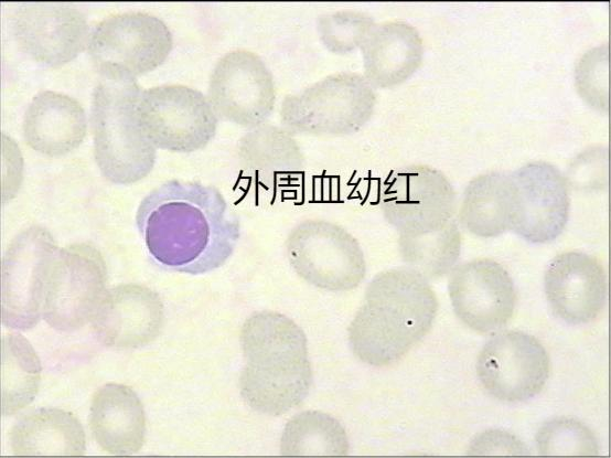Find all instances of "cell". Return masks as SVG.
<instances>
[{
    "mask_svg": "<svg viewBox=\"0 0 611 458\" xmlns=\"http://www.w3.org/2000/svg\"><path fill=\"white\" fill-rule=\"evenodd\" d=\"M136 224L161 267L202 275L222 267L240 237V222L221 191L197 181L169 180L140 202Z\"/></svg>",
    "mask_w": 611,
    "mask_h": 458,
    "instance_id": "obj_1",
    "label": "cell"
},
{
    "mask_svg": "<svg viewBox=\"0 0 611 458\" xmlns=\"http://www.w3.org/2000/svg\"><path fill=\"white\" fill-rule=\"evenodd\" d=\"M437 311V297L420 273L411 267L382 271L350 326L351 344L363 361L389 364L427 334Z\"/></svg>",
    "mask_w": 611,
    "mask_h": 458,
    "instance_id": "obj_2",
    "label": "cell"
},
{
    "mask_svg": "<svg viewBox=\"0 0 611 458\" xmlns=\"http://www.w3.org/2000/svg\"><path fill=\"white\" fill-rule=\"evenodd\" d=\"M141 92L136 79L106 78H99L93 92L94 157L101 175L115 184L143 179L156 162V147L139 121Z\"/></svg>",
    "mask_w": 611,
    "mask_h": 458,
    "instance_id": "obj_3",
    "label": "cell"
},
{
    "mask_svg": "<svg viewBox=\"0 0 611 458\" xmlns=\"http://www.w3.org/2000/svg\"><path fill=\"white\" fill-rule=\"evenodd\" d=\"M375 88L363 74L337 72L285 96L280 123L292 136H347L372 118Z\"/></svg>",
    "mask_w": 611,
    "mask_h": 458,
    "instance_id": "obj_4",
    "label": "cell"
},
{
    "mask_svg": "<svg viewBox=\"0 0 611 458\" xmlns=\"http://www.w3.org/2000/svg\"><path fill=\"white\" fill-rule=\"evenodd\" d=\"M172 46V33L161 19L146 12H124L92 29L87 51L99 78L136 79L161 65Z\"/></svg>",
    "mask_w": 611,
    "mask_h": 458,
    "instance_id": "obj_5",
    "label": "cell"
},
{
    "mask_svg": "<svg viewBox=\"0 0 611 458\" xmlns=\"http://www.w3.org/2000/svg\"><path fill=\"white\" fill-rule=\"evenodd\" d=\"M57 249L50 231L40 225H32L12 238L1 260L2 326L26 331L37 324Z\"/></svg>",
    "mask_w": 611,
    "mask_h": 458,
    "instance_id": "obj_6",
    "label": "cell"
},
{
    "mask_svg": "<svg viewBox=\"0 0 611 458\" xmlns=\"http://www.w3.org/2000/svg\"><path fill=\"white\" fill-rule=\"evenodd\" d=\"M107 268L101 253L87 243L58 248L46 283L42 319L72 332L90 322L105 291Z\"/></svg>",
    "mask_w": 611,
    "mask_h": 458,
    "instance_id": "obj_7",
    "label": "cell"
},
{
    "mask_svg": "<svg viewBox=\"0 0 611 458\" xmlns=\"http://www.w3.org/2000/svg\"><path fill=\"white\" fill-rule=\"evenodd\" d=\"M286 249L294 271L324 290H351L361 284L366 273L364 254L356 238L328 221L299 223L288 235Z\"/></svg>",
    "mask_w": 611,
    "mask_h": 458,
    "instance_id": "obj_8",
    "label": "cell"
},
{
    "mask_svg": "<svg viewBox=\"0 0 611 458\" xmlns=\"http://www.w3.org/2000/svg\"><path fill=\"white\" fill-rule=\"evenodd\" d=\"M138 116L150 142L172 152L204 148L215 136L218 124L207 96L180 84L142 89Z\"/></svg>",
    "mask_w": 611,
    "mask_h": 458,
    "instance_id": "obj_9",
    "label": "cell"
},
{
    "mask_svg": "<svg viewBox=\"0 0 611 458\" xmlns=\"http://www.w3.org/2000/svg\"><path fill=\"white\" fill-rule=\"evenodd\" d=\"M384 185L380 207L399 237L424 236L452 220L455 192L441 171L412 164L395 171Z\"/></svg>",
    "mask_w": 611,
    "mask_h": 458,
    "instance_id": "obj_10",
    "label": "cell"
},
{
    "mask_svg": "<svg viewBox=\"0 0 611 458\" xmlns=\"http://www.w3.org/2000/svg\"><path fill=\"white\" fill-rule=\"evenodd\" d=\"M542 342L521 330L496 332L482 347L475 364L478 379L494 398L507 403L532 400L544 388L550 370Z\"/></svg>",
    "mask_w": 611,
    "mask_h": 458,
    "instance_id": "obj_11",
    "label": "cell"
},
{
    "mask_svg": "<svg viewBox=\"0 0 611 458\" xmlns=\"http://www.w3.org/2000/svg\"><path fill=\"white\" fill-rule=\"evenodd\" d=\"M207 98L218 119L256 128L266 124L275 108L272 74L256 53L229 51L212 70Z\"/></svg>",
    "mask_w": 611,
    "mask_h": 458,
    "instance_id": "obj_12",
    "label": "cell"
},
{
    "mask_svg": "<svg viewBox=\"0 0 611 458\" xmlns=\"http://www.w3.org/2000/svg\"><path fill=\"white\" fill-rule=\"evenodd\" d=\"M511 227L534 244L555 241L570 211L569 185L561 171L546 161H532L511 172Z\"/></svg>",
    "mask_w": 611,
    "mask_h": 458,
    "instance_id": "obj_13",
    "label": "cell"
},
{
    "mask_svg": "<svg viewBox=\"0 0 611 458\" xmlns=\"http://www.w3.org/2000/svg\"><path fill=\"white\" fill-rule=\"evenodd\" d=\"M11 30L19 50L49 67L74 60L88 45L92 31L85 13L66 2L20 3Z\"/></svg>",
    "mask_w": 611,
    "mask_h": 458,
    "instance_id": "obj_14",
    "label": "cell"
},
{
    "mask_svg": "<svg viewBox=\"0 0 611 458\" xmlns=\"http://www.w3.org/2000/svg\"><path fill=\"white\" fill-rule=\"evenodd\" d=\"M448 292L458 319L479 333L501 330L513 317L517 294L508 271L491 258L454 266Z\"/></svg>",
    "mask_w": 611,
    "mask_h": 458,
    "instance_id": "obj_15",
    "label": "cell"
},
{
    "mask_svg": "<svg viewBox=\"0 0 611 458\" xmlns=\"http://www.w3.org/2000/svg\"><path fill=\"white\" fill-rule=\"evenodd\" d=\"M544 290L555 317L572 326L594 321L608 300V278L601 262L582 252L555 256L544 274Z\"/></svg>",
    "mask_w": 611,
    "mask_h": 458,
    "instance_id": "obj_16",
    "label": "cell"
},
{
    "mask_svg": "<svg viewBox=\"0 0 611 458\" xmlns=\"http://www.w3.org/2000/svg\"><path fill=\"white\" fill-rule=\"evenodd\" d=\"M164 308L159 295L136 284L106 289L92 320L100 344L136 349L153 341L163 326Z\"/></svg>",
    "mask_w": 611,
    "mask_h": 458,
    "instance_id": "obj_17",
    "label": "cell"
},
{
    "mask_svg": "<svg viewBox=\"0 0 611 458\" xmlns=\"http://www.w3.org/2000/svg\"><path fill=\"white\" fill-rule=\"evenodd\" d=\"M360 50L363 75L374 88H392L405 83L424 58L420 33L403 20L376 23Z\"/></svg>",
    "mask_w": 611,
    "mask_h": 458,
    "instance_id": "obj_18",
    "label": "cell"
},
{
    "mask_svg": "<svg viewBox=\"0 0 611 458\" xmlns=\"http://www.w3.org/2000/svg\"><path fill=\"white\" fill-rule=\"evenodd\" d=\"M25 143L34 151L58 157L76 149L85 139L87 118L73 97L54 90L37 93L28 105L22 123Z\"/></svg>",
    "mask_w": 611,
    "mask_h": 458,
    "instance_id": "obj_19",
    "label": "cell"
},
{
    "mask_svg": "<svg viewBox=\"0 0 611 458\" xmlns=\"http://www.w3.org/2000/svg\"><path fill=\"white\" fill-rule=\"evenodd\" d=\"M88 424L98 446L110 455L138 452L146 437V414L136 392L107 383L93 395Z\"/></svg>",
    "mask_w": 611,
    "mask_h": 458,
    "instance_id": "obj_20",
    "label": "cell"
},
{
    "mask_svg": "<svg viewBox=\"0 0 611 458\" xmlns=\"http://www.w3.org/2000/svg\"><path fill=\"white\" fill-rule=\"evenodd\" d=\"M12 454L19 456H82L85 433L71 412L42 407L19 418L9 434Z\"/></svg>",
    "mask_w": 611,
    "mask_h": 458,
    "instance_id": "obj_21",
    "label": "cell"
},
{
    "mask_svg": "<svg viewBox=\"0 0 611 458\" xmlns=\"http://www.w3.org/2000/svg\"><path fill=\"white\" fill-rule=\"evenodd\" d=\"M243 170L255 182L271 189L303 169V155L293 136L270 124L250 129L239 142Z\"/></svg>",
    "mask_w": 611,
    "mask_h": 458,
    "instance_id": "obj_22",
    "label": "cell"
},
{
    "mask_svg": "<svg viewBox=\"0 0 611 458\" xmlns=\"http://www.w3.org/2000/svg\"><path fill=\"white\" fill-rule=\"evenodd\" d=\"M511 172L492 171L473 178L467 185L459 211L461 225L471 234L497 237L511 227Z\"/></svg>",
    "mask_w": 611,
    "mask_h": 458,
    "instance_id": "obj_23",
    "label": "cell"
},
{
    "mask_svg": "<svg viewBox=\"0 0 611 458\" xmlns=\"http://www.w3.org/2000/svg\"><path fill=\"white\" fill-rule=\"evenodd\" d=\"M42 366L32 344L20 332L1 338V415L11 416L35 397Z\"/></svg>",
    "mask_w": 611,
    "mask_h": 458,
    "instance_id": "obj_24",
    "label": "cell"
},
{
    "mask_svg": "<svg viewBox=\"0 0 611 458\" xmlns=\"http://www.w3.org/2000/svg\"><path fill=\"white\" fill-rule=\"evenodd\" d=\"M403 259L427 279L450 273L460 255L461 235L458 224L450 220L442 228L424 236L399 237Z\"/></svg>",
    "mask_w": 611,
    "mask_h": 458,
    "instance_id": "obj_25",
    "label": "cell"
},
{
    "mask_svg": "<svg viewBox=\"0 0 611 458\" xmlns=\"http://www.w3.org/2000/svg\"><path fill=\"white\" fill-rule=\"evenodd\" d=\"M537 450L544 456H596L599 452L598 439L583 423L568 417L547 420L538 429Z\"/></svg>",
    "mask_w": 611,
    "mask_h": 458,
    "instance_id": "obj_26",
    "label": "cell"
},
{
    "mask_svg": "<svg viewBox=\"0 0 611 458\" xmlns=\"http://www.w3.org/2000/svg\"><path fill=\"white\" fill-rule=\"evenodd\" d=\"M375 24L366 12L342 10L319 15L317 31L329 52L345 55L361 47Z\"/></svg>",
    "mask_w": 611,
    "mask_h": 458,
    "instance_id": "obj_27",
    "label": "cell"
},
{
    "mask_svg": "<svg viewBox=\"0 0 611 458\" xmlns=\"http://www.w3.org/2000/svg\"><path fill=\"white\" fill-rule=\"evenodd\" d=\"M578 95L594 110L609 111V45L608 42L585 52L575 67Z\"/></svg>",
    "mask_w": 611,
    "mask_h": 458,
    "instance_id": "obj_28",
    "label": "cell"
},
{
    "mask_svg": "<svg viewBox=\"0 0 611 458\" xmlns=\"http://www.w3.org/2000/svg\"><path fill=\"white\" fill-rule=\"evenodd\" d=\"M469 455H528L527 446L512 433L490 429L476 435Z\"/></svg>",
    "mask_w": 611,
    "mask_h": 458,
    "instance_id": "obj_29",
    "label": "cell"
}]
</instances>
